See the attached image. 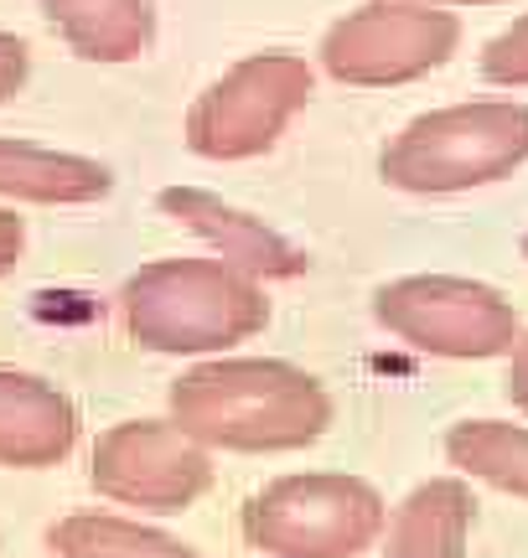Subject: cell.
Listing matches in <instances>:
<instances>
[{
  "instance_id": "1",
  "label": "cell",
  "mask_w": 528,
  "mask_h": 558,
  "mask_svg": "<svg viewBox=\"0 0 528 558\" xmlns=\"http://www.w3.org/2000/svg\"><path fill=\"white\" fill-rule=\"evenodd\" d=\"M171 424L207 450L285 456L305 450L332 424V393L316 373L280 357H207L171 383Z\"/></svg>"
},
{
  "instance_id": "2",
  "label": "cell",
  "mask_w": 528,
  "mask_h": 558,
  "mask_svg": "<svg viewBox=\"0 0 528 558\" xmlns=\"http://www.w3.org/2000/svg\"><path fill=\"white\" fill-rule=\"evenodd\" d=\"M124 331L145 352L213 357L269 326L264 284L224 259H156L120 290Z\"/></svg>"
},
{
  "instance_id": "3",
  "label": "cell",
  "mask_w": 528,
  "mask_h": 558,
  "mask_svg": "<svg viewBox=\"0 0 528 558\" xmlns=\"http://www.w3.org/2000/svg\"><path fill=\"white\" fill-rule=\"evenodd\" d=\"M528 166V104L471 99L430 109L399 130L379 156V177L409 197H456Z\"/></svg>"
},
{
  "instance_id": "4",
  "label": "cell",
  "mask_w": 528,
  "mask_h": 558,
  "mask_svg": "<svg viewBox=\"0 0 528 558\" xmlns=\"http://www.w3.org/2000/svg\"><path fill=\"white\" fill-rule=\"evenodd\" d=\"M379 486L343 471H301L269 481L244 507V533L264 558H358L384 538Z\"/></svg>"
},
{
  "instance_id": "5",
  "label": "cell",
  "mask_w": 528,
  "mask_h": 558,
  "mask_svg": "<svg viewBox=\"0 0 528 558\" xmlns=\"http://www.w3.org/2000/svg\"><path fill=\"white\" fill-rule=\"evenodd\" d=\"M373 320L425 357L488 362L508 357L524 320L503 290L461 275H405L373 290Z\"/></svg>"
},
{
  "instance_id": "6",
  "label": "cell",
  "mask_w": 528,
  "mask_h": 558,
  "mask_svg": "<svg viewBox=\"0 0 528 558\" xmlns=\"http://www.w3.org/2000/svg\"><path fill=\"white\" fill-rule=\"evenodd\" d=\"M316 94L311 62L296 52H254L213 78L187 109V150L203 160H254Z\"/></svg>"
},
{
  "instance_id": "7",
  "label": "cell",
  "mask_w": 528,
  "mask_h": 558,
  "mask_svg": "<svg viewBox=\"0 0 528 558\" xmlns=\"http://www.w3.org/2000/svg\"><path fill=\"white\" fill-rule=\"evenodd\" d=\"M461 41V16L435 0H368L322 37V68L347 88H399L435 73Z\"/></svg>"
},
{
  "instance_id": "8",
  "label": "cell",
  "mask_w": 528,
  "mask_h": 558,
  "mask_svg": "<svg viewBox=\"0 0 528 558\" xmlns=\"http://www.w3.org/2000/svg\"><path fill=\"white\" fill-rule=\"evenodd\" d=\"M94 492L141 512H187L213 486L207 445L171 418H124L94 439L88 456Z\"/></svg>"
},
{
  "instance_id": "9",
  "label": "cell",
  "mask_w": 528,
  "mask_h": 558,
  "mask_svg": "<svg viewBox=\"0 0 528 558\" xmlns=\"http://www.w3.org/2000/svg\"><path fill=\"white\" fill-rule=\"evenodd\" d=\"M156 207H161L177 228H187L192 239H203L207 248H213V259L244 269V275H254L260 284L264 279H296L311 269V259L285 239L280 228H269L264 218L224 202L218 192H203V186H166L161 197H156Z\"/></svg>"
},
{
  "instance_id": "10",
  "label": "cell",
  "mask_w": 528,
  "mask_h": 558,
  "mask_svg": "<svg viewBox=\"0 0 528 558\" xmlns=\"http://www.w3.org/2000/svg\"><path fill=\"white\" fill-rule=\"evenodd\" d=\"M79 445V409L58 383L0 367V465L41 471Z\"/></svg>"
},
{
  "instance_id": "11",
  "label": "cell",
  "mask_w": 528,
  "mask_h": 558,
  "mask_svg": "<svg viewBox=\"0 0 528 558\" xmlns=\"http://www.w3.org/2000/svg\"><path fill=\"white\" fill-rule=\"evenodd\" d=\"M471 527H477V497L471 481L430 476L409 492L384 527V558H467Z\"/></svg>"
},
{
  "instance_id": "12",
  "label": "cell",
  "mask_w": 528,
  "mask_h": 558,
  "mask_svg": "<svg viewBox=\"0 0 528 558\" xmlns=\"http://www.w3.org/2000/svg\"><path fill=\"white\" fill-rule=\"evenodd\" d=\"M109 192L115 177L104 160L32 145V140H0V197L37 202V207H83Z\"/></svg>"
},
{
  "instance_id": "13",
  "label": "cell",
  "mask_w": 528,
  "mask_h": 558,
  "mask_svg": "<svg viewBox=\"0 0 528 558\" xmlns=\"http://www.w3.org/2000/svg\"><path fill=\"white\" fill-rule=\"evenodd\" d=\"M41 16L83 62H135L156 37L151 0H41Z\"/></svg>"
},
{
  "instance_id": "14",
  "label": "cell",
  "mask_w": 528,
  "mask_h": 558,
  "mask_svg": "<svg viewBox=\"0 0 528 558\" xmlns=\"http://www.w3.org/2000/svg\"><path fill=\"white\" fill-rule=\"evenodd\" d=\"M446 460L467 481L528 501V424L513 418H461L446 429Z\"/></svg>"
},
{
  "instance_id": "15",
  "label": "cell",
  "mask_w": 528,
  "mask_h": 558,
  "mask_svg": "<svg viewBox=\"0 0 528 558\" xmlns=\"http://www.w3.org/2000/svg\"><path fill=\"white\" fill-rule=\"evenodd\" d=\"M47 543L58 558H203L182 538L120 518V512H73V518L52 522Z\"/></svg>"
},
{
  "instance_id": "16",
  "label": "cell",
  "mask_w": 528,
  "mask_h": 558,
  "mask_svg": "<svg viewBox=\"0 0 528 558\" xmlns=\"http://www.w3.org/2000/svg\"><path fill=\"white\" fill-rule=\"evenodd\" d=\"M482 78L497 83V88H528V16L503 26L482 47Z\"/></svg>"
},
{
  "instance_id": "17",
  "label": "cell",
  "mask_w": 528,
  "mask_h": 558,
  "mask_svg": "<svg viewBox=\"0 0 528 558\" xmlns=\"http://www.w3.org/2000/svg\"><path fill=\"white\" fill-rule=\"evenodd\" d=\"M26 68H32V52H26V41L11 37V32H0V104L11 99L21 83H26Z\"/></svg>"
},
{
  "instance_id": "18",
  "label": "cell",
  "mask_w": 528,
  "mask_h": 558,
  "mask_svg": "<svg viewBox=\"0 0 528 558\" xmlns=\"http://www.w3.org/2000/svg\"><path fill=\"white\" fill-rule=\"evenodd\" d=\"M503 388H508V403H513V409H518V414H528V331L513 341L508 378H503Z\"/></svg>"
},
{
  "instance_id": "19",
  "label": "cell",
  "mask_w": 528,
  "mask_h": 558,
  "mask_svg": "<svg viewBox=\"0 0 528 558\" xmlns=\"http://www.w3.org/2000/svg\"><path fill=\"white\" fill-rule=\"evenodd\" d=\"M21 254H26V228H21L16 213H5V207H0V279L16 269Z\"/></svg>"
},
{
  "instance_id": "20",
  "label": "cell",
  "mask_w": 528,
  "mask_h": 558,
  "mask_svg": "<svg viewBox=\"0 0 528 558\" xmlns=\"http://www.w3.org/2000/svg\"><path fill=\"white\" fill-rule=\"evenodd\" d=\"M524 259H528V233H524Z\"/></svg>"
},
{
  "instance_id": "21",
  "label": "cell",
  "mask_w": 528,
  "mask_h": 558,
  "mask_svg": "<svg viewBox=\"0 0 528 558\" xmlns=\"http://www.w3.org/2000/svg\"><path fill=\"white\" fill-rule=\"evenodd\" d=\"M435 5H441V0H435ZM461 5H467V0H461Z\"/></svg>"
}]
</instances>
